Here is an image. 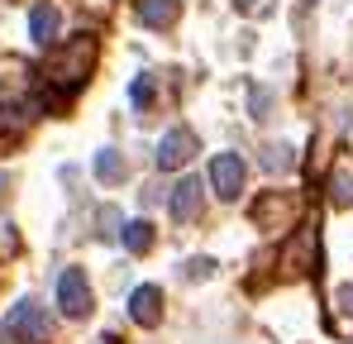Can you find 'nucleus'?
Returning a JSON list of instances; mask_svg holds the SVG:
<instances>
[{"label":"nucleus","mask_w":353,"mask_h":344,"mask_svg":"<svg viewBox=\"0 0 353 344\" xmlns=\"http://www.w3.org/2000/svg\"><path fill=\"white\" fill-rule=\"evenodd\" d=\"M91 57H96V39H91V34H77L67 48L48 53V67H43V77L58 86L62 96H72V91L86 82V72H91Z\"/></svg>","instance_id":"obj_1"},{"label":"nucleus","mask_w":353,"mask_h":344,"mask_svg":"<svg viewBox=\"0 0 353 344\" xmlns=\"http://www.w3.org/2000/svg\"><path fill=\"white\" fill-rule=\"evenodd\" d=\"M0 340L5 344H43L48 340V311L39 301L10 306V316L0 321Z\"/></svg>","instance_id":"obj_2"},{"label":"nucleus","mask_w":353,"mask_h":344,"mask_svg":"<svg viewBox=\"0 0 353 344\" xmlns=\"http://www.w3.org/2000/svg\"><path fill=\"white\" fill-rule=\"evenodd\" d=\"M201 144H196V134L186 129V124H176V129H168L163 139H158V153H153V163L163 172H176V168H186L191 163V153H196Z\"/></svg>","instance_id":"obj_3"},{"label":"nucleus","mask_w":353,"mask_h":344,"mask_svg":"<svg viewBox=\"0 0 353 344\" xmlns=\"http://www.w3.org/2000/svg\"><path fill=\"white\" fill-rule=\"evenodd\" d=\"M58 306H62V316H72V321H81L91 311V287H86L81 268H62L58 273Z\"/></svg>","instance_id":"obj_4"},{"label":"nucleus","mask_w":353,"mask_h":344,"mask_svg":"<svg viewBox=\"0 0 353 344\" xmlns=\"http://www.w3.org/2000/svg\"><path fill=\"white\" fill-rule=\"evenodd\" d=\"M315 258H320V239H315V229H296L292 239L282 244V268H287V278L310 273Z\"/></svg>","instance_id":"obj_5"},{"label":"nucleus","mask_w":353,"mask_h":344,"mask_svg":"<svg viewBox=\"0 0 353 344\" xmlns=\"http://www.w3.org/2000/svg\"><path fill=\"white\" fill-rule=\"evenodd\" d=\"M243 158L239 153H215L210 158V187H215V196H225V201H234L239 191H243Z\"/></svg>","instance_id":"obj_6"},{"label":"nucleus","mask_w":353,"mask_h":344,"mask_svg":"<svg viewBox=\"0 0 353 344\" xmlns=\"http://www.w3.org/2000/svg\"><path fill=\"white\" fill-rule=\"evenodd\" d=\"M129 316L139 321V325H158L163 321V287H134V296H129Z\"/></svg>","instance_id":"obj_7"},{"label":"nucleus","mask_w":353,"mask_h":344,"mask_svg":"<svg viewBox=\"0 0 353 344\" xmlns=\"http://www.w3.org/2000/svg\"><path fill=\"white\" fill-rule=\"evenodd\" d=\"M58 29H62L58 5H34V15H29V39H34L39 48H53V44H58Z\"/></svg>","instance_id":"obj_8"},{"label":"nucleus","mask_w":353,"mask_h":344,"mask_svg":"<svg viewBox=\"0 0 353 344\" xmlns=\"http://www.w3.org/2000/svg\"><path fill=\"white\" fill-rule=\"evenodd\" d=\"M168 206H172V220H196L201 216V177H186V182H176V191L168 196Z\"/></svg>","instance_id":"obj_9"},{"label":"nucleus","mask_w":353,"mask_h":344,"mask_svg":"<svg viewBox=\"0 0 353 344\" xmlns=\"http://www.w3.org/2000/svg\"><path fill=\"white\" fill-rule=\"evenodd\" d=\"M277 216V225H287V220H296V196H277V191H268V196H258V206H253V225H268Z\"/></svg>","instance_id":"obj_10"},{"label":"nucleus","mask_w":353,"mask_h":344,"mask_svg":"<svg viewBox=\"0 0 353 344\" xmlns=\"http://www.w3.org/2000/svg\"><path fill=\"white\" fill-rule=\"evenodd\" d=\"M134 10H139V19L148 29H168V24H176V15H181V0H134Z\"/></svg>","instance_id":"obj_11"},{"label":"nucleus","mask_w":353,"mask_h":344,"mask_svg":"<svg viewBox=\"0 0 353 344\" xmlns=\"http://www.w3.org/2000/svg\"><path fill=\"white\" fill-rule=\"evenodd\" d=\"M91 168H96V177H101V182H105V187H115V182H124V172H129V163H124V158H119L115 149H101V153H96V163H91Z\"/></svg>","instance_id":"obj_12"},{"label":"nucleus","mask_w":353,"mask_h":344,"mask_svg":"<svg viewBox=\"0 0 353 344\" xmlns=\"http://www.w3.org/2000/svg\"><path fill=\"white\" fill-rule=\"evenodd\" d=\"M119 239H124L129 254H148V249H153V225H148V220H129Z\"/></svg>","instance_id":"obj_13"},{"label":"nucleus","mask_w":353,"mask_h":344,"mask_svg":"<svg viewBox=\"0 0 353 344\" xmlns=\"http://www.w3.org/2000/svg\"><path fill=\"white\" fill-rule=\"evenodd\" d=\"M263 168H268V172H292L296 168V153L287 149V144H268V149H263Z\"/></svg>","instance_id":"obj_14"},{"label":"nucleus","mask_w":353,"mask_h":344,"mask_svg":"<svg viewBox=\"0 0 353 344\" xmlns=\"http://www.w3.org/2000/svg\"><path fill=\"white\" fill-rule=\"evenodd\" d=\"M330 196H334V206H353V177L344 168L334 172V191H330Z\"/></svg>","instance_id":"obj_15"},{"label":"nucleus","mask_w":353,"mask_h":344,"mask_svg":"<svg viewBox=\"0 0 353 344\" xmlns=\"http://www.w3.org/2000/svg\"><path fill=\"white\" fill-rule=\"evenodd\" d=\"M129 101L143 111V106L153 101V77H134V86H129Z\"/></svg>","instance_id":"obj_16"},{"label":"nucleus","mask_w":353,"mask_h":344,"mask_svg":"<svg viewBox=\"0 0 353 344\" xmlns=\"http://www.w3.org/2000/svg\"><path fill=\"white\" fill-rule=\"evenodd\" d=\"M210 273H215V263H210V258H186V263H181V278H186V283L210 278Z\"/></svg>","instance_id":"obj_17"},{"label":"nucleus","mask_w":353,"mask_h":344,"mask_svg":"<svg viewBox=\"0 0 353 344\" xmlns=\"http://www.w3.org/2000/svg\"><path fill=\"white\" fill-rule=\"evenodd\" d=\"M115 234H124V220H119L115 206H105L101 211V239H115Z\"/></svg>","instance_id":"obj_18"},{"label":"nucleus","mask_w":353,"mask_h":344,"mask_svg":"<svg viewBox=\"0 0 353 344\" xmlns=\"http://www.w3.org/2000/svg\"><path fill=\"white\" fill-rule=\"evenodd\" d=\"M234 10H239V15H263L268 0H234Z\"/></svg>","instance_id":"obj_19"},{"label":"nucleus","mask_w":353,"mask_h":344,"mask_svg":"<svg viewBox=\"0 0 353 344\" xmlns=\"http://www.w3.org/2000/svg\"><path fill=\"white\" fill-rule=\"evenodd\" d=\"M334 301H339V311H344V316H353V283L339 287V296H334Z\"/></svg>","instance_id":"obj_20"}]
</instances>
